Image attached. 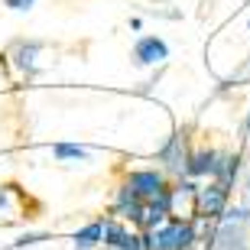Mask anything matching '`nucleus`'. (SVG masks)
Returning <instances> with one entry per match:
<instances>
[{"instance_id": "nucleus-1", "label": "nucleus", "mask_w": 250, "mask_h": 250, "mask_svg": "<svg viewBox=\"0 0 250 250\" xmlns=\"http://www.w3.org/2000/svg\"><path fill=\"white\" fill-rule=\"evenodd\" d=\"M46 42L42 39H33V36H17L10 39L0 59L7 65V72L20 75V78H39L46 72Z\"/></svg>"}, {"instance_id": "nucleus-2", "label": "nucleus", "mask_w": 250, "mask_h": 250, "mask_svg": "<svg viewBox=\"0 0 250 250\" xmlns=\"http://www.w3.org/2000/svg\"><path fill=\"white\" fill-rule=\"evenodd\" d=\"M192 137H188V127H176L163 143L156 146L153 153V163H156L169 179H186V166H188V156H192Z\"/></svg>"}, {"instance_id": "nucleus-3", "label": "nucleus", "mask_w": 250, "mask_h": 250, "mask_svg": "<svg viewBox=\"0 0 250 250\" xmlns=\"http://www.w3.org/2000/svg\"><path fill=\"white\" fill-rule=\"evenodd\" d=\"M205 250H250V224L241 218L237 205H231L218 218L214 234H211V241L205 244Z\"/></svg>"}, {"instance_id": "nucleus-4", "label": "nucleus", "mask_w": 250, "mask_h": 250, "mask_svg": "<svg viewBox=\"0 0 250 250\" xmlns=\"http://www.w3.org/2000/svg\"><path fill=\"white\" fill-rule=\"evenodd\" d=\"M121 182L130 188V192L143 198V202H153V198H163L172 186V179L163 172L159 166H133V169H124Z\"/></svg>"}, {"instance_id": "nucleus-5", "label": "nucleus", "mask_w": 250, "mask_h": 250, "mask_svg": "<svg viewBox=\"0 0 250 250\" xmlns=\"http://www.w3.org/2000/svg\"><path fill=\"white\" fill-rule=\"evenodd\" d=\"M149 241V250H188V247H198V237H195V228L192 221H176L169 218L163 221L159 228L153 231H143Z\"/></svg>"}, {"instance_id": "nucleus-6", "label": "nucleus", "mask_w": 250, "mask_h": 250, "mask_svg": "<svg viewBox=\"0 0 250 250\" xmlns=\"http://www.w3.org/2000/svg\"><path fill=\"white\" fill-rule=\"evenodd\" d=\"M172 49L159 33H140L130 46V65L133 68H159V65H169Z\"/></svg>"}, {"instance_id": "nucleus-7", "label": "nucleus", "mask_w": 250, "mask_h": 250, "mask_svg": "<svg viewBox=\"0 0 250 250\" xmlns=\"http://www.w3.org/2000/svg\"><path fill=\"white\" fill-rule=\"evenodd\" d=\"M224 156H228V149L211 146V143L195 146L192 156H188V166H186V179H192V182L218 179V176H221V166H224Z\"/></svg>"}, {"instance_id": "nucleus-8", "label": "nucleus", "mask_w": 250, "mask_h": 250, "mask_svg": "<svg viewBox=\"0 0 250 250\" xmlns=\"http://www.w3.org/2000/svg\"><path fill=\"white\" fill-rule=\"evenodd\" d=\"M29 218H36L29 211V195L17 182H0V228H13Z\"/></svg>"}, {"instance_id": "nucleus-9", "label": "nucleus", "mask_w": 250, "mask_h": 250, "mask_svg": "<svg viewBox=\"0 0 250 250\" xmlns=\"http://www.w3.org/2000/svg\"><path fill=\"white\" fill-rule=\"evenodd\" d=\"M166 202H169V218L195 221L198 218V182H192V179H172Z\"/></svg>"}, {"instance_id": "nucleus-10", "label": "nucleus", "mask_w": 250, "mask_h": 250, "mask_svg": "<svg viewBox=\"0 0 250 250\" xmlns=\"http://www.w3.org/2000/svg\"><path fill=\"white\" fill-rule=\"evenodd\" d=\"M231 198H234V188L224 186L221 179L198 182V214H205V218H214L218 221L231 208Z\"/></svg>"}, {"instance_id": "nucleus-11", "label": "nucleus", "mask_w": 250, "mask_h": 250, "mask_svg": "<svg viewBox=\"0 0 250 250\" xmlns=\"http://www.w3.org/2000/svg\"><path fill=\"white\" fill-rule=\"evenodd\" d=\"M140 211H143V198H137V195L130 192L124 182H117V186H114L111 202H107V214H111V218H121V221H127V224L137 228Z\"/></svg>"}, {"instance_id": "nucleus-12", "label": "nucleus", "mask_w": 250, "mask_h": 250, "mask_svg": "<svg viewBox=\"0 0 250 250\" xmlns=\"http://www.w3.org/2000/svg\"><path fill=\"white\" fill-rule=\"evenodd\" d=\"M241 88H250V52L234 65L228 75L218 78V84H214V98H231V94L241 91Z\"/></svg>"}, {"instance_id": "nucleus-13", "label": "nucleus", "mask_w": 250, "mask_h": 250, "mask_svg": "<svg viewBox=\"0 0 250 250\" xmlns=\"http://www.w3.org/2000/svg\"><path fill=\"white\" fill-rule=\"evenodd\" d=\"M72 250H101L104 244V218H94V221L82 224L78 231H72Z\"/></svg>"}, {"instance_id": "nucleus-14", "label": "nucleus", "mask_w": 250, "mask_h": 250, "mask_svg": "<svg viewBox=\"0 0 250 250\" xmlns=\"http://www.w3.org/2000/svg\"><path fill=\"white\" fill-rule=\"evenodd\" d=\"M244 169H247V153H244V146L228 149V156H224V166H221V176H218V179H221L224 186L237 188V186H241Z\"/></svg>"}, {"instance_id": "nucleus-15", "label": "nucleus", "mask_w": 250, "mask_h": 250, "mask_svg": "<svg viewBox=\"0 0 250 250\" xmlns=\"http://www.w3.org/2000/svg\"><path fill=\"white\" fill-rule=\"evenodd\" d=\"M130 234H133V224L121 221V218H111V214H104V244L101 247H111V250H124L130 241Z\"/></svg>"}, {"instance_id": "nucleus-16", "label": "nucleus", "mask_w": 250, "mask_h": 250, "mask_svg": "<svg viewBox=\"0 0 250 250\" xmlns=\"http://www.w3.org/2000/svg\"><path fill=\"white\" fill-rule=\"evenodd\" d=\"M91 146L84 143H68V140H59L52 143V159L56 163H91Z\"/></svg>"}, {"instance_id": "nucleus-17", "label": "nucleus", "mask_w": 250, "mask_h": 250, "mask_svg": "<svg viewBox=\"0 0 250 250\" xmlns=\"http://www.w3.org/2000/svg\"><path fill=\"white\" fill-rule=\"evenodd\" d=\"M143 17H153V20H166V23H179L182 20V7H176L172 0H156V3H143L140 7Z\"/></svg>"}, {"instance_id": "nucleus-18", "label": "nucleus", "mask_w": 250, "mask_h": 250, "mask_svg": "<svg viewBox=\"0 0 250 250\" xmlns=\"http://www.w3.org/2000/svg\"><path fill=\"white\" fill-rule=\"evenodd\" d=\"M42 241H52V234L49 231H26V234H20L10 247L13 250H26V247H36V244H42Z\"/></svg>"}, {"instance_id": "nucleus-19", "label": "nucleus", "mask_w": 250, "mask_h": 250, "mask_svg": "<svg viewBox=\"0 0 250 250\" xmlns=\"http://www.w3.org/2000/svg\"><path fill=\"white\" fill-rule=\"evenodd\" d=\"M0 3H3L10 13H29V10L36 7L39 0H0Z\"/></svg>"}, {"instance_id": "nucleus-20", "label": "nucleus", "mask_w": 250, "mask_h": 250, "mask_svg": "<svg viewBox=\"0 0 250 250\" xmlns=\"http://www.w3.org/2000/svg\"><path fill=\"white\" fill-rule=\"evenodd\" d=\"M237 192H241V205H250V163H247V169H244V176H241V186H237Z\"/></svg>"}, {"instance_id": "nucleus-21", "label": "nucleus", "mask_w": 250, "mask_h": 250, "mask_svg": "<svg viewBox=\"0 0 250 250\" xmlns=\"http://www.w3.org/2000/svg\"><path fill=\"white\" fill-rule=\"evenodd\" d=\"M214 10H218V0H198V20L211 17Z\"/></svg>"}, {"instance_id": "nucleus-22", "label": "nucleus", "mask_w": 250, "mask_h": 250, "mask_svg": "<svg viewBox=\"0 0 250 250\" xmlns=\"http://www.w3.org/2000/svg\"><path fill=\"white\" fill-rule=\"evenodd\" d=\"M143 20H146L143 13H133V17H127V29L140 36V33H143Z\"/></svg>"}, {"instance_id": "nucleus-23", "label": "nucleus", "mask_w": 250, "mask_h": 250, "mask_svg": "<svg viewBox=\"0 0 250 250\" xmlns=\"http://www.w3.org/2000/svg\"><path fill=\"white\" fill-rule=\"evenodd\" d=\"M237 208H241V218L250 224V205H241V202H237Z\"/></svg>"}, {"instance_id": "nucleus-24", "label": "nucleus", "mask_w": 250, "mask_h": 250, "mask_svg": "<svg viewBox=\"0 0 250 250\" xmlns=\"http://www.w3.org/2000/svg\"><path fill=\"white\" fill-rule=\"evenodd\" d=\"M244 121H250V107H247V114H244Z\"/></svg>"}, {"instance_id": "nucleus-25", "label": "nucleus", "mask_w": 250, "mask_h": 250, "mask_svg": "<svg viewBox=\"0 0 250 250\" xmlns=\"http://www.w3.org/2000/svg\"><path fill=\"white\" fill-rule=\"evenodd\" d=\"M143 3H156V0H143Z\"/></svg>"}, {"instance_id": "nucleus-26", "label": "nucleus", "mask_w": 250, "mask_h": 250, "mask_svg": "<svg viewBox=\"0 0 250 250\" xmlns=\"http://www.w3.org/2000/svg\"><path fill=\"white\" fill-rule=\"evenodd\" d=\"M247 33H250V20H247Z\"/></svg>"}, {"instance_id": "nucleus-27", "label": "nucleus", "mask_w": 250, "mask_h": 250, "mask_svg": "<svg viewBox=\"0 0 250 250\" xmlns=\"http://www.w3.org/2000/svg\"><path fill=\"white\" fill-rule=\"evenodd\" d=\"M188 250H202V247H188Z\"/></svg>"}]
</instances>
